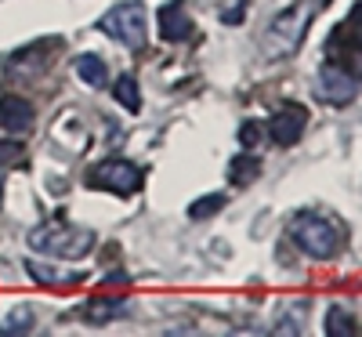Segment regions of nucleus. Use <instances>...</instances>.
<instances>
[{
	"mask_svg": "<svg viewBox=\"0 0 362 337\" xmlns=\"http://www.w3.org/2000/svg\"><path fill=\"white\" fill-rule=\"evenodd\" d=\"M29 247L44 251L51 258H80L95 247V232L73 229V225H40L29 232Z\"/></svg>",
	"mask_w": 362,
	"mask_h": 337,
	"instance_id": "nucleus-2",
	"label": "nucleus"
},
{
	"mask_svg": "<svg viewBox=\"0 0 362 337\" xmlns=\"http://www.w3.org/2000/svg\"><path fill=\"white\" fill-rule=\"evenodd\" d=\"M257 138H261V127L257 124H243V127H239V142H243V149H254Z\"/></svg>",
	"mask_w": 362,
	"mask_h": 337,
	"instance_id": "nucleus-18",
	"label": "nucleus"
},
{
	"mask_svg": "<svg viewBox=\"0 0 362 337\" xmlns=\"http://www.w3.org/2000/svg\"><path fill=\"white\" fill-rule=\"evenodd\" d=\"M308 18H312V4H300V8L283 11L276 22L268 25V33H264V55L268 58H286L300 44V37H305Z\"/></svg>",
	"mask_w": 362,
	"mask_h": 337,
	"instance_id": "nucleus-3",
	"label": "nucleus"
},
{
	"mask_svg": "<svg viewBox=\"0 0 362 337\" xmlns=\"http://www.w3.org/2000/svg\"><path fill=\"white\" fill-rule=\"evenodd\" d=\"M305 127H308V113H305V105H283L276 116H272V142L276 145H293V142H300V135H305Z\"/></svg>",
	"mask_w": 362,
	"mask_h": 337,
	"instance_id": "nucleus-7",
	"label": "nucleus"
},
{
	"mask_svg": "<svg viewBox=\"0 0 362 337\" xmlns=\"http://www.w3.org/2000/svg\"><path fill=\"white\" fill-rule=\"evenodd\" d=\"M0 127L11 131V135L29 131V127H33V105H29L25 98H18V95L0 98Z\"/></svg>",
	"mask_w": 362,
	"mask_h": 337,
	"instance_id": "nucleus-9",
	"label": "nucleus"
},
{
	"mask_svg": "<svg viewBox=\"0 0 362 337\" xmlns=\"http://www.w3.org/2000/svg\"><path fill=\"white\" fill-rule=\"evenodd\" d=\"M112 95H116V102L124 105L127 113H138V105H141V98H138V80L131 76V73H124L116 84H112Z\"/></svg>",
	"mask_w": 362,
	"mask_h": 337,
	"instance_id": "nucleus-14",
	"label": "nucleus"
},
{
	"mask_svg": "<svg viewBox=\"0 0 362 337\" xmlns=\"http://www.w3.org/2000/svg\"><path fill=\"white\" fill-rule=\"evenodd\" d=\"M355 330V323H351V316L344 312V309H329V316H326V333H334V337H348Z\"/></svg>",
	"mask_w": 362,
	"mask_h": 337,
	"instance_id": "nucleus-16",
	"label": "nucleus"
},
{
	"mask_svg": "<svg viewBox=\"0 0 362 337\" xmlns=\"http://www.w3.org/2000/svg\"><path fill=\"white\" fill-rule=\"evenodd\" d=\"M22 330H33V312H11L8 319H0V333H22Z\"/></svg>",
	"mask_w": 362,
	"mask_h": 337,
	"instance_id": "nucleus-17",
	"label": "nucleus"
},
{
	"mask_svg": "<svg viewBox=\"0 0 362 337\" xmlns=\"http://www.w3.org/2000/svg\"><path fill=\"white\" fill-rule=\"evenodd\" d=\"M0 181H4V174H0Z\"/></svg>",
	"mask_w": 362,
	"mask_h": 337,
	"instance_id": "nucleus-19",
	"label": "nucleus"
},
{
	"mask_svg": "<svg viewBox=\"0 0 362 337\" xmlns=\"http://www.w3.org/2000/svg\"><path fill=\"white\" fill-rule=\"evenodd\" d=\"M315 98L319 102H329V105H344L355 98V80L348 69L341 66H322L319 76H315Z\"/></svg>",
	"mask_w": 362,
	"mask_h": 337,
	"instance_id": "nucleus-6",
	"label": "nucleus"
},
{
	"mask_svg": "<svg viewBox=\"0 0 362 337\" xmlns=\"http://www.w3.org/2000/svg\"><path fill=\"white\" fill-rule=\"evenodd\" d=\"M76 73H80V80L87 84V87H102L105 84V62H102V58L98 55H80L76 58Z\"/></svg>",
	"mask_w": 362,
	"mask_h": 337,
	"instance_id": "nucleus-13",
	"label": "nucleus"
},
{
	"mask_svg": "<svg viewBox=\"0 0 362 337\" xmlns=\"http://www.w3.org/2000/svg\"><path fill=\"white\" fill-rule=\"evenodd\" d=\"M160 37L174 40V44L192 37V18H189V11H185L181 0H170V4L160 8Z\"/></svg>",
	"mask_w": 362,
	"mask_h": 337,
	"instance_id": "nucleus-8",
	"label": "nucleus"
},
{
	"mask_svg": "<svg viewBox=\"0 0 362 337\" xmlns=\"http://www.w3.org/2000/svg\"><path fill=\"white\" fill-rule=\"evenodd\" d=\"M25 268H29V275H33V280H40V283H47V287H58V283H80V272L47 268V265H40V261H25Z\"/></svg>",
	"mask_w": 362,
	"mask_h": 337,
	"instance_id": "nucleus-12",
	"label": "nucleus"
},
{
	"mask_svg": "<svg viewBox=\"0 0 362 337\" xmlns=\"http://www.w3.org/2000/svg\"><path fill=\"white\" fill-rule=\"evenodd\" d=\"M102 33H109L112 40L127 44V47H141L145 44V8L141 4H116L105 18H102Z\"/></svg>",
	"mask_w": 362,
	"mask_h": 337,
	"instance_id": "nucleus-5",
	"label": "nucleus"
},
{
	"mask_svg": "<svg viewBox=\"0 0 362 337\" xmlns=\"http://www.w3.org/2000/svg\"><path fill=\"white\" fill-rule=\"evenodd\" d=\"M290 236L297 239V247L305 254H312V258H329V254H337V247H341V232L334 229V222L322 218V214H315V210L293 214Z\"/></svg>",
	"mask_w": 362,
	"mask_h": 337,
	"instance_id": "nucleus-1",
	"label": "nucleus"
},
{
	"mask_svg": "<svg viewBox=\"0 0 362 337\" xmlns=\"http://www.w3.org/2000/svg\"><path fill=\"white\" fill-rule=\"evenodd\" d=\"M221 207H225V196H221V193H210V196H203V200H196V203L189 207V218H192V222H199V218H214Z\"/></svg>",
	"mask_w": 362,
	"mask_h": 337,
	"instance_id": "nucleus-15",
	"label": "nucleus"
},
{
	"mask_svg": "<svg viewBox=\"0 0 362 337\" xmlns=\"http://www.w3.org/2000/svg\"><path fill=\"white\" fill-rule=\"evenodd\" d=\"M83 181H87L90 189H105V193H116V196H131V193L141 189L145 174L134 164H127V160H102L98 167L87 171Z\"/></svg>",
	"mask_w": 362,
	"mask_h": 337,
	"instance_id": "nucleus-4",
	"label": "nucleus"
},
{
	"mask_svg": "<svg viewBox=\"0 0 362 337\" xmlns=\"http://www.w3.org/2000/svg\"><path fill=\"white\" fill-rule=\"evenodd\" d=\"M257 174H261V160L254 156V152H243V156H235L228 164V181L232 185H250Z\"/></svg>",
	"mask_w": 362,
	"mask_h": 337,
	"instance_id": "nucleus-11",
	"label": "nucleus"
},
{
	"mask_svg": "<svg viewBox=\"0 0 362 337\" xmlns=\"http://www.w3.org/2000/svg\"><path fill=\"white\" fill-rule=\"evenodd\" d=\"M119 316H127V301H116V297H95V301H83L80 304V319L83 323H112Z\"/></svg>",
	"mask_w": 362,
	"mask_h": 337,
	"instance_id": "nucleus-10",
	"label": "nucleus"
}]
</instances>
